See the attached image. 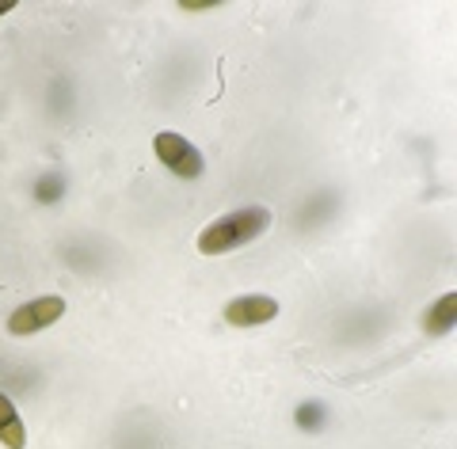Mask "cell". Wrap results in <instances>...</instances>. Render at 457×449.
I'll return each instance as SVG.
<instances>
[{
	"mask_svg": "<svg viewBox=\"0 0 457 449\" xmlns=\"http://www.w3.org/2000/svg\"><path fill=\"white\" fill-rule=\"evenodd\" d=\"M270 225H275V213L267 206H240L233 213L218 217V221H210L203 233H198V252L203 255L237 252V248H245V244L260 240Z\"/></svg>",
	"mask_w": 457,
	"mask_h": 449,
	"instance_id": "1",
	"label": "cell"
},
{
	"mask_svg": "<svg viewBox=\"0 0 457 449\" xmlns=\"http://www.w3.org/2000/svg\"><path fill=\"white\" fill-rule=\"evenodd\" d=\"M153 149H156V161H161V164L171 171V176H179V179H198V176L206 171L203 153H198L183 134L161 129V134L153 137Z\"/></svg>",
	"mask_w": 457,
	"mask_h": 449,
	"instance_id": "2",
	"label": "cell"
},
{
	"mask_svg": "<svg viewBox=\"0 0 457 449\" xmlns=\"http://www.w3.org/2000/svg\"><path fill=\"white\" fill-rule=\"evenodd\" d=\"M65 297H54V294H46V297H35V301H27V305H20L16 312L8 316V331L12 336H35V331H46L50 324H57L65 316Z\"/></svg>",
	"mask_w": 457,
	"mask_h": 449,
	"instance_id": "3",
	"label": "cell"
},
{
	"mask_svg": "<svg viewBox=\"0 0 457 449\" xmlns=\"http://www.w3.org/2000/svg\"><path fill=\"white\" fill-rule=\"evenodd\" d=\"M221 316H225L228 328H260V324L278 316V301L263 297V294H245V297L228 301V305L221 309Z\"/></svg>",
	"mask_w": 457,
	"mask_h": 449,
	"instance_id": "4",
	"label": "cell"
},
{
	"mask_svg": "<svg viewBox=\"0 0 457 449\" xmlns=\"http://www.w3.org/2000/svg\"><path fill=\"white\" fill-rule=\"evenodd\" d=\"M457 324V294H442L431 309L423 312V331L427 336H446Z\"/></svg>",
	"mask_w": 457,
	"mask_h": 449,
	"instance_id": "5",
	"label": "cell"
},
{
	"mask_svg": "<svg viewBox=\"0 0 457 449\" xmlns=\"http://www.w3.org/2000/svg\"><path fill=\"white\" fill-rule=\"evenodd\" d=\"M0 445H4V449H23L27 445L23 419L16 412V403H12L4 393H0Z\"/></svg>",
	"mask_w": 457,
	"mask_h": 449,
	"instance_id": "6",
	"label": "cell"
},
{
	"mask_svg": "<svg viewBox=\"0 0 457 449\" xmlns=\"http://www.w3.org/2000/svg\"><path fill=\"white\" fill-rule=\"evenodd\" d=\"M324 415H328L324 403H320V400H309V403H297L294 423L302 427V430H320V427H324Z\"/></svg>",
	"mask_w": 457,
	"mask_h": 449,
	"instance_id": "7",
	"label": "cell"
},
{
	"mask_svg": "<svg viewBox=\"0 0 457 449\" xmlns=\"http://www.w3.org/2000/svg\"><path fill=\"white\" fill-rule=\"evenodd\" d=\"M62 191H65V187H62V179H54V176H46V179L38 183V198H42V202H54V198L62 195Z\"/></svg>",
	"mask_w": 457,
	"mask_h": 449,
	"instance_id": "8",
	"label": "cell"
},
{
	"mask_svg": "<svg viewBox=\"0 0 457 449\" xmlns=\"http://www.w3.org/2000/svg\"><path fill=\"white\" fill-rule=\"evenodd\" d=\"M210 8H218L213 0H183L179 12H210Z\"/></svg>",
	"mask_w": 457,
	"mask_h": 449,
	"instance_id": "9",
	"label": "cell"
},
{
	"mask_svg": "<svg viewBox=\"0 0 457 449\" xmlns=\"http://www.w3.org/2000/svg\"><path fill=\"white\" fill-rule=\"evenodd\" d=\"M12 8H16V0H0V16H8Z\"/></svg>",
	"mask_w": 457,
	"mask_h": 449,
	"instance_id": "10",
	"label": "cell"
}]
</instances>
